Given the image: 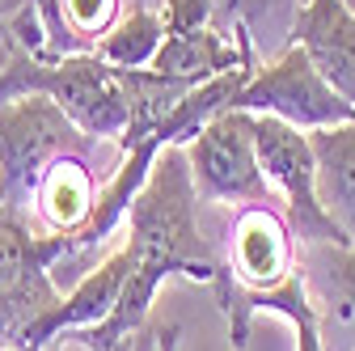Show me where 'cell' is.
Segmentation results:
<instances>
[{"label":"cell","mask_w":355,"mask_h":351,"mask_svg":"<svg viewBox=\"0 0 355 351\" xmlns=\"http://www.w3.org/2000/svg\"><path fill=\"white\" fill-rule=\"evenodd\" d=\"M199 187L191 173V157L182 144H165L148 169V182L140 187L136 203L127 212V250H131V275L114 305V314L94 326L76 330V343L89 351H110L123 339L140 334L148 309L169 275H187L216 292L220 314L233 305V284L225 271L220 246L199 225Z\"/></svg>","instance_id":"1"},{"label":"cell","mask_w":355,"mask_h":351,"mask_svg":"<svg viewBox=\"0 0 355 351\" xmlns=\"http://www.w3.org/2000/svg\"><path fill=\"white\" fill-rule=\"evenodd\" d=\"M13 98H51L80 131L94 140H119L131 127V102L123 72L110 68L98 51L85 55H26L5 51L0 64V106Z\"/></svg>","instance_id":"2"},{"label":"cell","mask_w":355,"mask_h":351,"mask_svg":"<svg viewBox=\"0 0 355 351\" xmlns=\"http://www.w3.org/2000/svg\"><path fill=\"white\" fill-rule=\"evenodd\" d=\"M102 140L80 131L51 98H13L0 106V195L17 216L30 212L34 187L60 157H94Z\"/></svg>","instance_id":"3"},{"label":"cell","mask_w":355,"mask_h":351,"mask_svg":"<svg viewBox=\"0 0 355 351\" xmlns=\"http://www.w3.org/2000/svg\"><path fill=\"white\" fill-rule=\"evenodd\" d=\"M68 262V241L34 233L26 216L0 207V347L21 351L26 330L64 300L55 267Z\"/></svg>","instance_id":"4"},{"label":"cell","mask_w":355,"mask_h":351,"mask_svg":"<svg viewBox=\"0 0 355 351\" xmlns=\"http://www.w3.org/2000/svg\"><path fill=\"white\" fill-rule=\"evenodd\" d=\"M254 131H258L262 173L271 182V191L279 195L296 241L300 246H355L351 233L322 203L318 157H313V144H309V131H300L284 119H271V114H258Z\"/></svg>","instance_id":"5"},{"label":"cell","mask_w":355,"mask_h":351,"mask_svg":"<svg viewBox=\"0 0 355 351\" xmlns=\"http://www.w3.org/2000/svg\"><path fill=\"white\" fill-rule=\"evenodd\" d=\"M233 110L271 114V119H284L300 131H322V127H338V123L355 119V106L313 68V60L296 42L279 47V55L271 64L254 68V76L237 94Z\"/></svg>","instance_id":"6"},{"label":"cell","mask_w":355,"mask_h":351,"mask_svg":"<svg viewBox=\"0 0 355 351\" xmlns=\"http://www.w3.org/2000/svg\"><path fill=\"white\" fill-rule=\"evenodd\" d=\"M258 114L225 110L187 144L191 173L203 203H271V182L258 157Z\"/></svg>","instance_id":"7"},{"label":"cell","mask_w":355,"mask_h":351,"mask_svg":"<svg viewBox=\"0 0 355 351\" xmlns=\"http://www.w3.org/2000/svg\"><path fill=\"white\" fill-rule=\"evenodd\" d=\"M220 258H225V271L233 284V305H237V296L271 292L284 280H292L300 271V241L284 212H275L271 203H245L229 221Z\"/></svg>","instance_id":"8"},{"label":"cell","mask_w":355,"mask_h":351,"mask_svg":"<svg viewBox=\"0 0 355 351\" xmlns=\"http://www.w3.org/2000/svg\"><path fill=\"white\" fill-rule=\"evenodd\" d=\"M127 275H131V250H127V241L114 250V254H106L98 267H89L76 284H72V292L55 305V309H47L30 330H26V339H21V351H47L51 343H60L68 330H94V326H102L110 314H114V305H119V296H123V288H127Z\"/></svg>","instance_id":"9"},{"label":"cell","mask_w":355,"mask_h":351,"mask_svg":"<svg viewBox=\"0 0 355 351\" xmlns=\"http://www.w3.org/2000/svg\"><path fill=\"white\" fill-rule=\"evenodd\" d=\"M288 42L304 47L313 68L355 106V9L351 0H304Z\"/></svg>","instance_id":"10"},{"label":"cell","mask_w":355,"mask_h":351,"mask_svg":"<svg viewBox=\"0 0 355 351\" xmlns=\"http://www.w3.org/2000/svg\"><path fill=\"white\" fill-rule=\"evenodd\" d=\"M300 275L309 284L330 351H355V246H300Z\"/></svg>","instance_id":"11"},{"label":"cell","mask_w":355,"mask_h":351,"mask_svg":"<svg viewBox=\"0 0 355 351\" xmlns=\"http://www.w3.org/2000/svg\"><path fill=\"white\" fill-rule=\"evenodd\" d=\"M106 178H110V173H94V157H85V153L60 157V161L38 178L34 199H30V207H34V216H38L42 233L76 237V233L89 225V216H94Z\"/></svg>","instance_id":"12"},{"label":"cell","mask_w":355,"mask_h":351,"mask_svg":"<svg viewBox=\"0 0 355 351\" xmlns=\"http://www.w3.org/2000/svg\"><path fill=\"white\" fill-rule=\"evenodd\" d=\"M258 314L284 318L296 330V351H330L326 347V330H322V314H318L313 296H309V284H304L300 271L292 280H284L279 288H271V292L237 296V305L229 309V343H233V351H245L250 326H254Z\"/></svg>","instance_id":"13"},{"label":"cell","mask_w":355,"mask_h":351,"mask_svg":"<svg viewBox=\"0 0 355 351\" xmlns=\"http://www.w3.org/2000/svg\"><path fill=\"white\" fill-rule=\"evenodd\" d=\"M47 55H85L123 22V0H34Z\"/></svg>","instance_id":"14"},{"label":"cell","mask_w":355,"mask_h":351,"mask_svg":"<svg viewBox=\"0 0 355 351\" xmlns=\"http://www.w3.org/2000/svg\"><path fill=\"white\" fill-rule=\"evenodd\" d=\"M309 144H313V157H318L322 203L355 241V119L309 131Z\"/></svg>","instance_id":"15"},{"label":"cell","mask_w":355,"mask_h":351,"mask_svg":"<svg viewBox=\"0 0 355 351\" xmlns=\"http://www.w3.org/2000/svg\"><path fill=\"white\" fill-rule=\"evenodd\" d=\"M161 47H165L161 9L136 5V9H127L123 22L98 42V55H102L110 68H153V60H157Z\"/></svg>","instance_id":"16"},{"label":"cell","mask_w":355,"mask_h":351,"mask_svg":"<svg viewBox=\"0 0 355 351\" xmlns=\"http://www.w3.org/2000/svg\"><path fill=\"white\" fill-rule=\"evenodd\" d=\"M216 17H220V0H161L165 34H191L216 26Z\"/></svg>","instance_id":"17"},{"label":"cell","mask_w":355,"mask_h":351,"mask_svg":"<svg viewBox=\"0 0 355 351\" xmlns=\"http://www.w3.org/2000/svg\"><path fill=\"white\" fill-rule=\"evenodd\" d=\"M178 339H182V326H178V322L157 326V343H153V351H178Z\"/></svg>","instance_id":"18"},{"label":"cell","mask_w":355,"mask_h":351,"mask_svg":"<svg viewBox=\"0 0 355 351\" xmlns=\"http://www.w3.org/2000/svg\"><path fill=\"white\" fill-rule=\"evenodd\" d=\"M17 5H21V0H0V17H5L9 9H17Z\"/></svg>","instance_id":"19"},{"label":"cell","mask_w":355,"mask_h":351,"mask_svg":"<svg viewBox=\"0 0 355 351\" xmlns=\"http://www.w3.org/2000/svg\"><path fill=\"white\" fill-rule=\"evenodd\" d=\"M47 351H64V347H60V343H51V347H47Z\"/></svg>","instance_id":"20"},{"label":"cell","mask_w":355,"mask_h":351,"mask_svg":"<svg viewBox=\"0 0 355 351\" xmlns=\"http://www.w3.org/2000/svg\"><path fill=\"white\" fill-rule=\"evenodd\" d=\"M0 207H5V195H0Z\"/></svg>","instance_id":"21"},{"label":"cell","mask_w":355,"mask_h":351,"mask_svg":"<svg viewBox=\"0 0 355 351\" xmlns=\"http://www.w3.org/2000/svg\"><path fill=\"white\" fill-rule=\"evenodd\" d=\"M0 351H13V347H0Z\"/></svg>","instance_id":"22"},{"label":"cell","mask_w":355,"mask_h":351,"mask_svg":"<svg viewBox=\"0 0 355 351\" xmlns=\"http://www.w3.org/2000/svg\"><path fill=\"white\" fill-rule=\"evenodd\" d=\"M351 9H355V0H351Z\"/></svg>","instance_id":"23"}]
</instances>
